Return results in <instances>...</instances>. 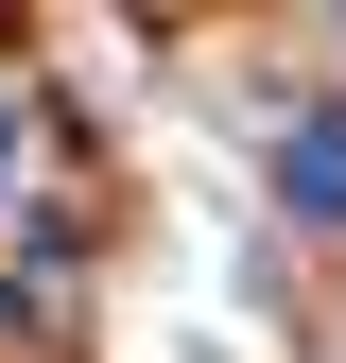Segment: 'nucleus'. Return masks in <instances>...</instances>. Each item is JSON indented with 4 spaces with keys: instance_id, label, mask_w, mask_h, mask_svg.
I'll return each instance as SVG.
<instances>
[{
    "instance_id": "1",
    "label": "nucleus",
    "mask_w": 346,
    "mask_h": 363,
    "mask_svg": "<svg viewBox=\"0 0 346 363\" xmlns=\"http://www.w3.org/2000/svg\"><path fill=\"white\" fill-rule=\"evenodd\" d=\"M277 191L312 208V225H346V104H312V121L277 139Z\"/></svg>"
},
{
    "instance_id": "2",
    "label": "nucleus",
    "mask_w": 346,
    "mask_h": 363,
    "mask_svg": "<svg viewBox=\"0 0 346 363\" xmlns=\"http://www.w3.org/2000/svg\"><path fill=\"white\" fill-rule=\"evenodd\" d=\"M0 173H18V121H0Z\"/></svg>"
}]
</instances>
